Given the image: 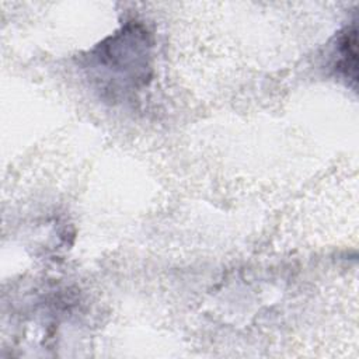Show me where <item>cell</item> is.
I'll list each match as a JSON object with an SVG mask.
<instances>
[{"instance_id":"cell-1","label":"cell","mask_w":359,"mask_h":359,"mask_svg":"<svg viewBox=\"0 0 359 359\" xmlns=\"http://www.w3.org/2000/svg\"><path fill=\"white\" fill-rule=\"evenodd\" d=\"M151 36L135 21L98 43L86 57L90 81L116 101L144 87L151 76Z\"/></svg>"},{"instance_id":"cell-2","label":"cell","mask_w":359,"mask_h":359,"mask_svg":"<svg viewBox=\"0 0 359 359\" xmlns=\"http://www.w3.org/2000/svg\"><path fill=\"white\" fill-rule=\"evenodd\" d=\"M337 69L346 77L356 83V29L351 25L341 36L338 46Z\"/></svg>"}]
</instances>
